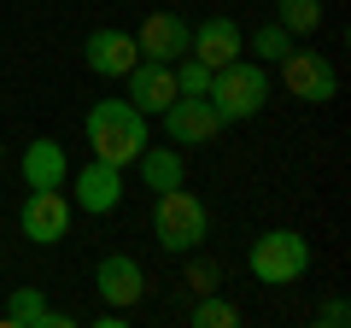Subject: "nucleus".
<instances>
[{
    "label": "nucleus",
    "instance_id": "1",
    "mask_svg": "<svg viewBox=\"0 0 351 328\" xmlns=\"http://www.w3.org/2000/svg\"><path fill=\"white\" fill-rule=\"evenodd\" d=\"M82 135H88V147H94V159L129 170L135 152L147 147V112H135L129 100H94L88 117H82Z\"/></svg>",
    "mask_w": 351,
    "mask_h": 328
},
{
    "label": "nucleus",
    "instance_id": "2",
    "mask_svg": "<svg viewBox=\"0 0 351 328\" xmlns=\"http://www.w3.org/2000/svg\"><path fill=\"white\" fill-rule=\"evenodd\" d=\"M205 235H211V211H205L199 194H188V182L152 200V240H158L170 258L199 253V240H205Z\"/></svg>",
    "mask_w": 351,
    "mask_h": 328
},
{
    "label": "nucleus",
    "instance_id": "3",
    "mask_svg": "<svg viewBox=\"0 0 351 328\" xmlns=\"http://www.w3.org/2000/svg\"><path fill=\"white\" fill-rule=\"evenodd\" d=\"M205 100H211V112L223 117V124H246V117H258L263 100H269V71L252 65V59H228V65L211 71Z\"/></svg>",
    "mask_w": 351,
    "mask_h": 328
},
{
    "label": "nucleus",
    "instance_id": "4",
    "mask_svg": "<svg viewBox=\"0 0 351 328\" xmlns=\"http://www.w3.org/2000/svg\"><path fill=\"white\" fill-rule=\"evenodd\" d=\"M246 270L263 281V288H287V281L311 276V240L299 229H263L246 253Z\"/></svg>",
    "mask_w": 351,
    "mask_h": 328
},
{
    "label": "nucleus",
    "instance_id": "5",
    "mask_svg": "<svg viewBox=\"0 0 351 328\" xmlns=\"http://www.w3.org/2000/svg\"><path fill=\"white\" fill-rule=\"evenodd\" d=\"M18 229H24V240H36V246H59V240L71 235V200H64L59 188H29L24 211H18Z\"/></svg>",
    "mask_w": 351,
    "mask_h": 328
},
{
    "label": "nucleus",
    "instance_id": "6",
    "mask_svg": "<svg viewBox=\"0 0 351 328\" xmlns=\"http://www.w3.org/2000/svg\"><path fill=\"white\" fill-rule=\"evenodd\" d=\"M281 89H287L293 100H311V106H322V100H334V94H339V76H334V65H328L322 53H304V47H293L287 59H281Z\"/></svg>",
    "mask_w": 351,
    "mask_h": 328
},
{
    "label": "nucleus",
    "instance_id": "7",
    "mask_svg": "<svg viewBox=\"0 0 351 328\" xmlns=\"http://www.w3.org/2000/svg\"><path fill=\"white\" fill-rule=\"evenodd\" d=\"M164 135H170V147H205V141L223 129V117L211 112V100L205 94H176L170 106H164Z\"/></svg>",
    "mask_w": 351,
    "mask_h": 328
},
{
    "label": "nucleus",
    "instance_id": "8",
    "mask_svg": "<svg viewBox=\"0 0 351 328\" xmlns=\"http://www.w3.org/2000/svg\"><path fill=\"white\" fill-rule=\"evenodd\" d=\"M76 205H82L88 217H112L117 205H123V170L106 159H88L82 170H76Z\"/></svg>",
    "mask_w": 351,
    "mask_h": 328
},
{
    "label": "nucleus",
    "instance_id": "9",
    "mask_svg": "<svg viewBox=\"0 0 351 328\" xmlns=\"http://www.w3.org/2000/svg\"><path fill=\"white\" fill-rule=\"evenodd\" d=\"M94 288H100L106 305H117V311H135L141 293H147V270H141L129 253H106L100 270H94Z\"/></svg>",
    "mask_w": 351,
    "mask_h": 328
},
{
    "label": "nucleus",
    "instance_id": "10",
    "mask_svg": "<svg viewBox=\"0 0 351 328\" xmlns=\"http://www.w3.org/2000/svg\"><path fill=\"white\" fill-rule=\"evenodd\" d=\"M135 59H141V47H135L129 30H94V36L82 41V65L94 76H106V82H112V76H129Z\"/></svg>",
    "mask_w": 351,
    "mask_h": 328
},
{
    "label": "nucleus",
    "instance_id": "11",
    "mask_svg": "<svg viewBox=\"0 0 351 328\" xmlns=\"http://www.w3.org/2000/svg\"><path fill=\"white\" fill-rule=\"evenodd\" d=\"M188 36H193V24H188V18H176V12H152L147 24L135 30V47H141V59L176 65L182 53H188Z\"/></svg>",
    "mask_w": 351,
    "mask_h": 328
},
{
    "label": "nucleus",
    "instance_id": "12",
    "mask_svg": "<svg viewBox=\"0 0 351 328\" xmlns=\"http://www.w3.org/2000/svg\"><path fill=\"white\" fill-rule=\"evenodd\" d=\"M188 53L199 65H228V59H240L246 53V30L234 24V18H205V24H193V36H188Z\"/></svg>",
    "mask_w": 351,
    "mask_h": 328
},
{
    "label": "nucleus",
    "instance_id": "13",
    "mask_svg": "<svg viewBox=\"0 0 351 328\" xmlns=\"http://www.w3.org/2000/svg\"><path fill=\"white\" fill-rule=\"evenodd\" d=\"M170 100H176V71L158 65V59H135V71H129V106L158 117Z\"/></svg>",
    "mask_w": 351,
    "mask_h": 328
},
{
    "label": "nucleus",
    "instance_id": "14",
    "mask_svg": "<svg viewBox=\"0 0 351 328\" xmlns=\"http://www.w3.org/2000/svg\"><path fill=\"white\" fill-rule=\"evenodd\" d=\"M24 182L29 188H64L71 182V159H64V147L53 135H36L24 147Z\"/></svg>",
    "mask_w": 351,
    "mask_h": 328
},
{
    "label": "nucleus",
    "instance_id": "15",
    "mask_svg": "<svg viewBox=\"0 0 351 328\" xmlns=\"http://www.w3.org/2000/svg\"><path fill=\"white\" fill-rule=\"evenodd\" d=\"M0 323H6V328H71V316L53 311L41 288H12V299H6Z\"/></svg>",
    "mask_w": 351,
    "mask_h": 328
},
{
    "label": "nucleus",
    "instance_id": "16",
    "mask_svg": "<svg viewBox=\"0 0 351 328\" xmlns=\"http://www.w3.org/2000/svg\"><path fill=\"white\" fill-rule=\"evenodd\" d=\"M135 170H141V182H147V194H170V188H182L188 182V164H182V147H141L135 152Z\"/></svg>",
    "mask_w": 351,
    "mask_h": 328
},
{
    "label": "nucleus",
    "instance_id": "17",
    "mask_svg": "<svg viewBox=\"0 0 351 328\" xmlns=\"http://www.w3.org/2000/svg\"><path fill=\"white\" fill-rule=\"evenodd\" d=\"M276 24L293 36H316L322 30V0H276Z\"/></svg>",
    "mask_w": 351,
    "mask_h": 328
},
{
    "label": "nucleus",
    "instance_id": "18",
    "mask_svg": "<svg viewBox=\"0 0 351 328\" xmlns=\"http://www.w3.org/2000/svg\"><path fill=\"white\" fill-rule=\"evenodd\" d=\"M246 53H258L263 65H281V59L293 53V30H281L276 18H269L263 30H252V36H246Z\"/></svg>",
    "mask_w": 351,
    "mask_h": 328
},
{
    "label": "nucleus",
    "instance_id": "19",
    "mask_svg": "<svg viewBox=\"0 0 351 328\" xmlns=\"http://www.w3.org/2000/svg\"><path fill=\"white\" fill-rule=\"evenodd\" d=\"M240 323V305L217 299V293H205L199 305H193V328H234Z\"/></svg>",
    "mask_w": 351,
    "mask_h": 328
},
{
    "label": "nucleus",
    "instance_id": "20",
    "mask_svg": "<svg viewBox=\"0 0 351 328\" xmlns=\"http://www.w3.org/2000/svg\"><path fill=\"white\" fill-rule=\"evenodd\" d=\"M170 71H176V94H205V82H211V65H199L193 53H182Z\"/></svg>",
    "mask_w": 351,
    "mask_h": 328
},
{
    "label": "nucleus",
    "instance_id": "21",
    "mask_svg": "<svg viewBox=\"0 0 351 328\" xmlns=\"http://www.w3.org/2000/svg\"><path fill=\"white\" fill-rule=\"evenodd\" d=\"M188 281H193L199 293H211V288H217V264H211V258H193V264H188Z\"/></svg>",
    "mask_w": 351,
    "mask_h": 328
},
{
    "label": "nucleus",
    "instance_id": "22",
    "mask_svg": "<svg viewBox=\"0 0 351 328\" xmlns=\"http://www.w3.org/2000/svg\"><path fill=\"white\" fill-rule=\"evenodd\" d=\"M316 323H322V328H346V323H351V305H346V299H328L322 311H316Z\"/></svg>",
    "mask_w": 351,
    "mask_h": 328
}]
</instances>
